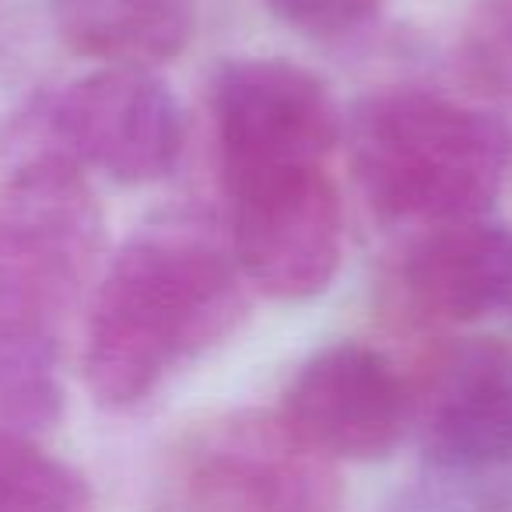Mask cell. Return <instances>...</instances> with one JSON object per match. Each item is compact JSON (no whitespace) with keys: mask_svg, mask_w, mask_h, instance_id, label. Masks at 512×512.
<instances>
[{"mask_svg":"<svg viewBox=\"0 0 512 512\" xmlns=\"http://www.w3.org/2000/svg\"><path fill=\"white\" fill-rule=\"evenodd\" d=\"M228 249L249 288L302 302L330 288L344 260V204L330 165H271L221 176Z\"/></svg>","mask_w":512,"mask_h":512,"instance_id":"cell-5","label":"cell"},{"mask_svg":"<svg viewBox=\"0 0 512 512\" xmlns=\"http://www.w3.org/2000/svg\"><path fill=\"white\" fill-rule=\"evenodd\" d=\"M102 253V207L85 172L29 155L0 183V327L57 337Z\"/></svg>","mask_w":512,"mask_h":512,"instance_id":"cell-3","label":"cell"},{"mask_svg":"<svg viewBox=\"0 0 512 512\" xmlns=\"http://www.w3.org/2000/svg\"><path fill=\"white\" fill-rule=\"evenodd\" d=\"M0 512H95V495L32 435L0 432Z\"/></svg>","mask_w":512,"mask_h":512,"instance_id":"cell-13","label":"cell"},{"mask_svg":"<svg viewBox=\"0 0 512 512\" xmlns=\"http://www.w3.org/2000/svg\"><path fill=\"white\" fill-rule=\"evenodd\" d=\"M456 64L484 95L512 99V0H477L463 18Z\"/></svg>","mask_w":512,"mask_h":512,"instance_id":"cell-14","label":"cell"},{"mask_svg":"<svg viewBox=\"0 0 512 512\" xmlns=\"http://www.w3.org/2000/svg\"><path fill=\"white\" fill-rule=\"evenodd\" d=\"M151 512H341V481L281 414L239 411L172 442L151 481Z\"/></svg>","mask_w":512,"mask_h":512,"instance_id":"cell-4","label":"cell"},{"mask_svg":"<svg viewBox=\"0 0 512 512\" xmlns=\"http://www.w3.org/2000/svg\"><path fill=\"white\" fill-rule=\"evenodd\" d=\"M278 414L323 460L372 463L411 432L414 390L386 351L337 341L299 365Z\"/></svg>","mask_w":512,"mask_h":512,"instance_id":"cell-8","label":"cell"},{"mask_svg":"<svg viewBox=\"0 0 512 512\" xmlns=\"http://www.w3.org/2000/svg\"><path fill=\"white\" fill-rule=\"evenodd\" d=\"M249 285L228 239L193 221L148 225L113 256L85 327V383L102 407H137L239 330Z\"/></svg>","mask_w":512,"mask_h":512,"instance_id":"cell-1","label":"cell"},{"mask_svg":"<svg viewBox=\"0 0 512 512\" xmlns=\"http://www.w3.org/2000/svg\"><path fill=\"white\" fill-rule=\"evenodd\" d=\"M64 414L57 337L0 327V432L36 435Z\"/></svg>","mask_w":512,"mask_h":512,"instance_id":"cell-12","label":"cell"},{"mask_svg":"<svg viewBox=\"0 0 512 512\" xmlns=\"http://www.w3.org/2000/svg\"><path fill=\"white\" fill-rule=\"evenodd\" d=\"M221 176L271 165H330L344 120L313 71L278 57L228 60L211 85Z\"/></svg>","mask_w":512,"mask_h":512,"instance_id":"cell-7","label":"cell"},{"mask_svg":"<svg viewBox=\"0 0 512 512\" xmlns=\"http://www.w3.org/2000/svg\"><path fill=\"white\" fill-rule=\"evenodd\" d=\"M390 512H498V509L481 495H463V491H421V495L400 498V505Z\"/></svg>","mask_w":512,"mask_h":512,"instance_id":"cell-16","label":"cell"},{"mask_svg":"<svg viewBox=\"0 0 512 512\" xmlns=\"http://www.w3.org/2000/svg\"><path fill=\"white\" fill-rule=\"evenodd\" d=\"M39 148L81 172L92 169L123 186L165 179L183 155V109L148 67H102L85 74L36 113Z\"/></svg>","mask_w":512,"mask_h":512,"instance_id":"cell-6","label":"cell"},{"mask_svg":"<svg viewBox=\"0 0 512 512\" xmlns=\"http://www.w3.org/2000/svg\"><path fill=\"white\" fill-rule=\"evenodd\" d=\"M411 390V428L439 474L477 477L512 460V348L460 341Z\"/></svg>","mask_w":512,"mask_h":512,"instance_id":"cell-9","label":"cell"},{"mask_svg":"<svg viewBox=\"0 0 512 512\" xmlns=\"http://www.w3.org/2000/svg\"><path fill=\"white\" fill-rule=\"evenodd\" d=\"M60 36L106 67H158L197 32V0H50Z\"/></svg>","mask_w":512,"mask_h":512,"instance_id":"cell-11","label":"cell"},{"mask_svg":"<svg viewBox=\"0 0 512 512\" xmlns=\"http://www.w3.org/2000/svg\"><path fill=\"white\" fill-rule=\"evenodd\" d=\"M281 22L313 36L348 32L376 18L390 0H264Z\"/></svg>","mask_w":512,"mask_h":512,"instance_id":"cell-15","label":"cell"},{"mask_svg":"<svg viewBox=\"0 0 512 512\" xmlns=\"http://www.w3.org/2000/svg\"><path fill=\"white\" fill-rule=\"evenodd\" d=\"M355 183L383 221L414 228L484 218L509 169V130L418 88L376 92L344 123Z\"/></svg>","mask_w":512,"mask_h":512,"instance_id":"cell-2","label":"cell"},{"mask_svg":"<svg viewBox=\"0 0 512 512\" xmlns=\"http://www.w3.org/2000/svg\"><path fill=\"white\" fill-rule=\"evenodd\" d=\"M390 299L411 327H463L512 309V232L484 218L421 228L393 267Z\"/></svg>","mask_w":512,"mask_h":512,"instance_id":"cell-10","label":"cell"}]
</instances>
